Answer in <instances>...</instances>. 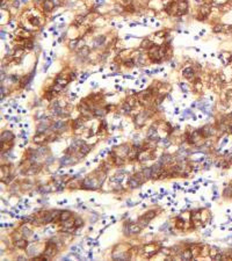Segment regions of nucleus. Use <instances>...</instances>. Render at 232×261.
Returning <instances> with one entry per match:
<instances>
[{"label": "nucleus", "mask_w": 232, "mask_h": 261, "mask_svg": "<svg viewBox=\"0 0 232 261\" xmlns=\"http://www.w3.org/2000/svg\"><path fill=\"white\" fill-rule=\"evenodd\" d=\"M101 186V182L99 181V177L94 179V177H86L82 183H81V188L84 189H89V190H94V189H98L99 187Z\"/></svg>", "instance_id": "obj_1"}, {"label": "nucleus", "mask_w": 232, "mask_h": 261, "mask_svg": "<svg viewBox=\"0 0 232 261\" xmlns=\"http://www.w3.org/2000/svg\"><path fill=\"white\" fill-rule=\"evenodd\" d=\"M148 116H149L148 111H142V113H139V114L136 116V118H135V123L137 124V127H142V125L145 123V121H146Z\"/></svg>", "instance_id": "obj_2"}, {"label": "nucleus", "mask_w": 232, "mask_h": 261, "mask_svg": "<svg viewBox=\"0 0 232 261\" xmlns=\"http://www.w3.org/2000/svg\"><path fill=\"white\" fill-rule=\"evenodd\" d=\"M209 13H210V7L208 6V5H203V6L200 8V12H199V19L197 20H204L205 17L209 15Z\"/></svg>", "instance_id": "obj_3"}, {"label": "nucleus", "mask_w": 232, "mask_h": 261, "mask_svg": "<svg viewBox=\"0 0 232 261\" xmlns=\"http://www.w3.org/2000/svg\"><path fill=\"white\" fill-rule=\"evenodd\" d=\"M74 163H76V160H73V158H72V156H64L63 158H61V160H59V164H61V166H70V165H73Z\"/></svg>", "instance_id": "obj_4"}, {"label": "nucleus", "mask_w": 232, "mask_h": 261, "mask_svg": "<svg viewBox=\"0 0 232 261\" xmlns=\"http://www.w3.org/2000/svg\"><path fill=\"white\" fill-rule=\"evenodd\" d=\"M182 76L185 78H187L188 80H194V78H195V73H194V70H193L192 67H187V69H185V70L182 71Z\"/></svg>", "instance_id": "obj_5"}, {"label": "nucleus", "mask_w": 232, "mask_h": 261, "mask_svg": "<svg viewBox=\"0 0 232 261\" xmlns=\"http://www.w3.org/2000/svg\"><path fill=\"white\" fill-rule=\"evenodd\" d=\"M158 161H160L162 165H169L171 163H173V161H174V158L172 157L171 154L164 153L161 157H160V159H159Z\"/></svg>", "instance_id": "obj_6"}, {"label": "nucleus", "mask_w": 232, "mask_h": 261, "mask_svg": "<svg viewBox=\"0 0 232 261\" xmlns=\"http://www.w3.org/2000/svg\"><path fill=\"white\" fill-rule=\"evenodd\" d=\"M148 139L149 141H158L159 137H158V132H157V129L155 127H152L148 132Z\"/></svg>", "instance_id": "obj_7"}, {"label": "nucleus", "mask_w": 232, "mask_h": 261, "mask_svg": "<svg viewBox=\"0 0 232 261\" xmlns=\"http://www.w3.org/2000/svg\"><path fill=\"white\" fill-rule=\"evenodd\" d=\"M14 134L12 132V131H9V130H6V131H3L2 134H1V142H10V141H13L14 139Z\"/></svg>", "instance_id": "obj_8"}, {"label": "nucleus", "mask_w": 232, "mask_h": 261, "mask_svg": "<svg viewBox=\"0 0 232 261\" xmlns=\"http://www.w3.org/2000/svg\"><path fill=\"white\" fill-rule=\"evenodd\" d=\"M123 179H124V173H118V172H116L115 175L110 176L111 182H116V183H121L122 181H123Z\"/></svg>", "instance_id": "obj_9"}, {"label": "nucleus", "mask_w": 232, "mask_h": 261, "mask_svg": "<svg viewBox=\"0 0 232 261\" xmlns=\"http://www.w3.org/2000/svg\"><path fill=\"white\" fill-rule=\"evenodd\" d=\"M54 7H55L54 0H44L43 1V9L45 10V12H50V10H52Z\"/></svg>", "instance_id": "obj_10"}, {"label": "nucleus", "mask_w": 232, "mask_h": 261, "mask_svg": "<svg viewBox=\"0 0 232 261\" xmlns=\"http://www.w3.org/2000/svg\"><path fill=\"white\" fill-rule=\"evenodd\" d=\"M199 130H200V132H201V136H202V137H204V138L209 137V136L212 134L211 128L209 127V125H205V127L201 128V129H199Z\"/></svg>", "instance_id": "obj_11"}, {"label": "nucleus", "mask_w": 232, "mask_h": 261, "mask_svg": "<svg viewBox=\"0 0 232 261\" xmlns=\"http://www.w3.org/2000/svg\"><path fill=\"white\" fill-rule=\"evenodd\" d=\"M91 151V146H88V145H86V144H84L79 149V151H78V154L80 156V157H85L86 154L88 153Z\"/></svg>", "instance_id": "obj_12"}, {"label": "nucleus", "mask_w": 232, "mask_h": 261, "mask_svg": "<svg viewBox=\"0 0 232 261\" xmlns=\"http://www.w3.org/2000/svg\"><path fill=\"white\" fill-rule=\"evenodd\" d=\"M70 218H72V212H70L67 210H64L61 212V216H59V221L61 222H64L66 219H70Z\"/></svg>", "instance_id": "obj_13"}, {"label": "nucleus", "mask_w": 232, "mask_h": 261, "mask_svg": "<svg viewBox=\"0 0 232 261\" xmlns=\"http://www.w3.org/2000/svg\"><path fill=\"white\" fill-rule=\"evenodd\" d=\"M141 184L142 183L134 176V175L130 177V180H129V186H130V188H138V187H141Z\"/></svg>", "instance_id": "obj_14"}, {"label": "nucleus", "mask_w": 232, "mask_h": 261, "mask_svg": "<svg viewBox=\"0 0 232 261\" xmlns=\"http://www.w3.org/2000/svg\"><path fill=\"white\" fill-rule=\"evenodd\" d=\"M52 129L55 130H64L65 129V122L64 121H56L52 125Z\"/></svg>", "instance_id": "obj_15"}, {"label": "nucleus", "mask_w": 232, "mask_h": 261, "mask_svg": "<svg viewBox=\"0 0 232 261\" xmlns=\"http://www.w3.org/2000/svg\"><path fill=\"white\" fill-rule=\"evenodd\" d=\"M15 246L21 248V250H23V248H26L28 246V241L26 239H19V240L15 241Z\"/></svg>", "instance_id": "obj_16"}, {"label": "nucleus", "mask_w": 232, "mask_h": 261, "mask_svg": "<svg viewBox=\"0 0 232 261\" xmlns=\"http://www.w3.org/2000/svg\"><path fill=\"white\" fill-rule=\"evenodd\" d=\"M181 258L183 259V260H190V259L193 258L192 250H186V251H183L181 253Z\"/></svg>", "instance_id": "obj_17"}, {"label": "nucleus", "mask_w": 232, "mask_h": 261, "mask_svg": "<svg viewBox=\"0 0 232 261\" xmlns=\"http://www.w3.org/2000/svg\"><path fill=\"white\" fill-rule=\"evenodd\" d=\"M142 230V226L141 225H134V224H130V234H137L139 233Z\"/></svg>", "instance_id": "obj_18"}, {"label": "nucleus", "mask_w": 232, "mask_h": 261, "mask_svg": "<svg viewBox=\"0 0 232 261\" xmlns=\"http://www.w3.org/2000/svg\"><path fill=\"white\" fill-rule=\"evenodd\" d=\"M142 172H143V174H144V176L146 177V179H151V177H152V170H151V167H144Z\"/></svg>", "instance_id": "obj_19"}, {"label": "nucleus", "mask_w": 232, "mask_h": 261, "mask_svg": "<svg viewBox=\"0 0 232 261\" xmlns=\"http://www.w3.org/2000/svg\"><path fill=\"white\" fill-rule=\"evenodd\" d=\"M84 125V121L81 120V118H77V120L73 121V129H79V128H81Z\"/></svg>", "instance_id": "obj_20"}, {"label": "nucleus", "mask_w": 232, "mask_h": 261, "mask_svg": "<svg viewBox=\"0 0 232 261\" xmlns=\"http://www.w3.org/2000/svg\"><path fill=\"white\" fill-rule=\"evenodd\" d=\"M104 41H106V37H104V36H99V37H96V38L94 40V47H100V45L103 43Z\"/></svg>", "instance_id": "obj_21"}, {"label": "nucleus", "mask_w": 232, "mask_h": 261, "mask_svg": "<svg viewBox=\"0 0 232 261\" xmlns=\"http://www.w3.org/2000/svg\"><path fill=\"white\" fill-rule=\"evenodd\" d=\"M149 222H150V219H148V218H145V217H141L139 221H138V223H139V225H141L142 228H146L149 225Z\"/></svg>", "instance_id": "obj_22"}, {"label": "nucleus", "mask_w": 232, "mask_h": 261, "mask_svg": "<svg viewBox=\"0 0 232 261\" xmlns=\"http://www.w3.org/2000/svg\"><path fill=\"white\" fill-rule=\"evenodd\" d=\"M21 233H22V236H23L24 238H27V237H29V236H31V230L30 229H28L27 226H23V228H22V232H21Z\"/></svg>", "instance_id": "obj_23"}, {"label": "nucleus", "mask_w": 232, "mask_h": 261, "mask_svg": "<svg viewBox=\"0 0 232 261\" xmlns=\"http://www.w3.org/2000/svg\"><path fill=\"white\" fill-rule=\"evenodd\" d=\"M27 254H28V257H30V258L35 257V254H36V247H35V246H30V247L28 248Z\"/></svg>", "instance_id": "obj_24"}, {"label": "nucleus", "mask_w": 232, "mask_h": 261, "mask_svg": "<svg viewBox=\"0 0 232 261\" xmlns=\"http://www.w3.org/2000/svg\"><path fill=\"white\" fill-rule=\"evenodd\" d=\"M155 210H150V211H148V212H146V214H145L143 217L148 218V219H150V221H151V219L155 217Z\"/></svg>", "instance_id": "obj_25"}, {"label": "nucleus", "mask_w": 232, "mask_h": 261, "mask_svg": "<svg viewBox=\"0 0 232 261\" xmlns=\"http://www.w3.org/2000/svg\"><path fill=\"white\" fill-rule=\"evenodd\" d=\"M115 164H116V166H122V165L124 164V159L122 157H116V159H115Z\"/></svg>", "instance_id": "obj_26"}, {"label": "nucleus", "mask_w": 232, "mask_h": 261, "mask_svg": "<svg viewBox=\"0 0 232 261\" xmlns=\"http://www.w3.org/2000/svg\"><path fill=\"white\" fill-rule=\"evenodd\" d=\"M232 195V186H228V188L224 189V196H231Z\"/></svg>", "instance_id": "obj_27"}, {"label": "nucleus", "mask_w": 232, "mask_h": 261, "mask_svg": "<svg viewBox=\"0 0 232 261\" xmlns=\"http://www.w3.org/2000/svg\"><path fill=\"white\" fill-rule=\"evenodd\" d=\"M84 225V222H82V219L81 218H78V219H76V223H74V228L78 229V228H81Z\"/></svg>", "instance_id": "obj_28"}, {"label": "nucleus", "mask_w": 232, "mask_h": 261, "mask_svg": "<svg viewBox=\"0 0 232 261\" xmlns=\"http://www.w3.org/2000/svg\"><path fill=\"white\" fill-rule=\"evenodd\" d=\"M215 253H219V250L217 247H211V251L209 252V255L214 259V258H215Z\"/></svg>", "instance_id": "obj_29"}, {"label": "nucleus", "mask_w": 232, "mask_h": 261, "mask_svg": "<svg viewBox=\"0 0 232 261\" xmlns=\"http://www.w3.org/2000/svg\"><path fill=\"white\" fill-rule=\"evenodd\" d=\"M183 225H185V222L182 221V219H180V217H178V219H176V228L183 229Z\"/></svg>", "instance_id": "obj_30"}, {"label": "nucleus", "mask_w": 232, "mask_h": 261, "mask_svg": "<svg viewBox=\"0 0 232 261\" xmlns=\"http://www.w3.org/2000/svg\"><path fill=\"white\" fill-rule=\"evenodd\" d=\"M122 108H123V110L125 111V113H130V110H131V106L128 103V102H125V103H123V106H122Z\"/></svg>", "instance_id": "obj_31"}, {"label": "nucleus", "mask_w": 232, "mask_h": 261, "mask_svg": "<svg viewBox=\"0 0 232 261\" xmlns=\"http://www.w3.org/2000/svg\"><path fill=\"white\" fill-rule=\"evenodd\" d=\"M30 23L33 26H40V19L38 17H30Z\"/></svg>", "instance_id": "obj_32"}, {"label": "nucleus", "mask_w": 232, "mask_h": 261, "mask_svg": "<svg viewBox=\"0 0 232 261\" xmlns=\"http://www.w3.org/2000/svg\"><path fill=\"white\" fill-rule=\"evenodd\" d=\"M153 45V43H152L151 41H149V40H145L143 43H142V47L143 48H149V47H152Z\"/></svg>", "instance_id": "obj_33"}, {"label": "nucleus", "mask_w": 232, "mask_h": 261, "mask_svg": "<svg viewBox=\"0 0 232 261\" xmlns=\"http://www.w3.org/2000/svg\"><path fill=\"white\" fill-rule=\"evenodd\" d=\"M23 55V49H16V51H15V54H14V57L17 58V57H21Z\"/></svg>", "instance_id": "obj_34"}, {"label": "nucleus", "mask_w": 232, "mask_h": 261, "mask_svg": "<svg viewBox=\"0 0 232 261\" xmlns=\"http://www.w3.org/2000/svg\"><path fill=\"white\" fill-rule=\"evenodd\" d=\"M104 114H106V111L102 110V109H96V110H95V116L102 117V116H104Z\"/></svg>", "instance_id": "obj_35"}, {"label": "nucleus", "mask_w": 232, "mask_h": 261, "mask_svg": "<svg viewBox=\"0 0 232 261\" xmlns=\"http://www.w3.org/2000/svg\"><path fill=\"white\" fill-rule=\"evenodd\" d=\"M36 152H37V154L47 153V152H48V149H47V147H44V146H42V147H40V149H38V150H37Z\"/></svg>", "instance_id": "obj_36"}, {"label": "nucleus", "mask_w": 232, "mask_h": 261, "mask_svg": "<svg viewBox=\"0 0 232 261\" xmlns=\"http://www.w3.org/2000/svg\"><path fill=\"white\" fill-rule=\"evenodd\" d=\"M182 115H183V117H186V116H193L194 114H193V110H192V109H186V110L183 111V114H182Z\"/></svg>", "instance_id": "obj_37"}, {"label": "nucleus", "mask_w": 232, "mask_h": 261, "mask_svg": "<svg viewBox=\"0 0 232 261\" xmlns=\"http://www.w3.org/2000/svg\"><path fill=\"white\" fill-rule=\"evenodd\" d=\"M162 144L165 145V146H168V145L171 144V141H169V139H168V138H165V139H162Z\"/></svg>", "instance_id": "obj_38"}, {"label": "nucleus", "mask_w": 232, "mask_h": 261, "mask_svg": "<svg viewBox=\"0 0 232 261\" xmlns=\"http://www.w3.org/2000/svg\"><path fill=\"white\" fill-rule=\"evenodd\" d=\"M26 47H27L28 49H33V48H34V44L31 43L30 41H27V42H26Z\"/></svg>", "instance_id": "obj_39"}, {"label": "nucleus", "mask_w": 232, "mask_h": 261, "mask_svg": "<svg viewBox=\"0 0 232 261\" xmlns=\"http://www.w3.org/2000/svg\"><path fill=\"white\" fill-rule=\"evenodd\" d=\"M166 228H168V223H165V224L162 225V226H160V228H159V231H165L166 230Z\"/></svg>", "instance_id": "obj_40"}, {"label": "nucleus", "mask_w": 232, "mask_h": 261, "mask_svg": "<svg viewBox=\"0 0 232 261\" xmlns=\"http://www.w3.org/2000/svg\"><path fill=\"white\" fill-rule=\"evenodd\" d=\"M179 86H180V88L183 90V93H187V92H188V90H187V88L183 86V84H179Z\"/></svg>", "instance_id": "obj_41"}, {"label": "nucleus", "mask_w": 232, "mask_h": 261, "mask_svg": "<svg viewBox=\"0 0 232 261\" xmlns=\"http://www.w3.org/2000/svg\"><path fill=\"white\" fill-rule=\"evenodd\" d=\"M10 79H12V80L14 81V83H16V81L19 80V77H17L16 74H15V76H12V77H10Z\"/></svg>", "instance_id": "obj_42"}, {"label": "nucleus", "mask_w": 232, "mask_h": 261, "mask_svg": "<svg viewBox=\"0 0 232 261\" xmlns=\"http://www.w3.org/2000/svg\"><path fill=\"white\" fill-rule=\"evenodd\" d=\"M33 239H34V240H35V241H37V240H38V239H40V237H38V234H34Z\"/></svg>", "instance_id": "obj_43"}, {"label": "nucleus", "mask_w": 232, "mask_h": 261, "mask_svg": "<svg viewBox=\"0 0 232 261\" xmlns=\"http://www.w3.org/2000/svg\"><path fill=\"white\" fill-rule=\"evenodd\" d=\"M52 161H54V157H49V159L47 160V163H48V164H50V163H52Z\"/></svg>", "instance_id": "obj_44"}, {"label": "nucleus", "mask_w": 232, "mask_h": 261, "mask_svg": "<svg viewBox=\"0 0 232 261\" xmlns=\"http://www.w3.org/2000/svg\"><path fill=\"white\" fill-rule=\"evenodd\" d=\"M5 36H6V34L3 33V30H1V40H5V38H6Z\"/></svg>", "instance_id": "obj_45"}, {"label": "nucleus", "mask_w": 232, "mask_h": 261, "mask_svg": "<svg viewBox=\"0 0 232 261\" xmlns=\"http://www.w3.org/2000/svg\"><path fill=\"white\" fill-rule=\"evenodd\" d=\"M19 5H20V3H19V1H17V0H14V6L17 8V7H19Z\"/></svg>", "instance_id": "obj_46"}, {"label": "nucleus", "mask_w": 232, "mask_h": 261, "mask_svg": "<svg viewBox=\"0 0 232 261\" xmlns=\"http://www.w3.org/2000/svg\"><path fill=\"white\" fill-rule=\"evenodd\" d=\"M139 196H141L142 198H146L149 196V195H146V194H139Z\"/></svg>", "instance_id": "obj_47"}, {"label": "nucleus", "mask_w": 232, "mask_h": 261, "mask_svg": "<svg viewBox=\"0 0 232 261\" xmlns=\"http://www.w3.org/2000/svg\"><path fill=\"white\" fill-rule=\"evenodd\" d=\"M66 202H67L66 200H64V201H59V202H58V204H59V205H62V204H64V203H66Z\"/></svg>", "instance_id": "obj_48"}, {"label": "nucleus", "mask_w": 232, "mask_h": 261, "mask_svg": "<svg viewBox=\"0 0 232 261\" xmlns=\"http://www.w3.org/2000/svg\"><path fill=\"white\" fill-rule=\"evenodd\" d=\"M104 2V0H96V3H99V5H100V3H103Z\"/></svg>", "instance_id": "obj_49"}, {"label": "nucleus", "mask_w": 232, "mask_h": 261, "mask_svg": "<svg viewBox=\"0 0 232 261\" xmlns=\"http://www.w3.org/2000/svg\"><path fill=\"white\" fill-rule=\"evenodd\" d=\"M210 230H209V231H205V233H204V236H210Z\"/></svg>", "instance_id": "obj_50"}, {"label": "nucleus", "mask_w": 232, "mask_h": 261, "mask_svg": "<svg viewBox=\"0 0 232 261\" xmlns=\"http://www.w3.org/2000/svg\"><path fill=\"white\" fill-rule=\"evenodd\" d=\"M88 258L92 259V252H88Z\"/></svg>", "instance_id": "obj_51"}, {"label": "nucleus", "mask_w": 232, "mask_h": 261, "mask_svg": "<svg viewBox=\"0 0 232 261\" xmlns=\"http://www.w3.org/2000/svg\"><path fill=\"white\" fill-rule=\"evenodd\" d=\"M49 30H50V31H52V30H55V27H51V28H49Z\"/></svg>", "instance_id": "obj_52"}]
</instances>
